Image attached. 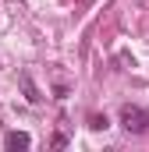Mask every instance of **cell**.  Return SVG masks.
<instances>
[{
    "label": "cell",
    "mask_w": 149,
    "mask_h": 152,
    "mask_svg": "<svg viewBox=\"0 0 149 152\" xmlns=\"http://www.w3.org/2000/svg\"><path fill=\"white\" fill-rule=\"evenodd\" d=\"M18 85H21V92H25V99H29L32 106H36V103H43V92L36 88V81H32V75H25V71H21V75H18Z\"/></svg>",
    "instance_id": "cell-2"
},
{
    "label": "cell",
    "mask_w": 149,
    "mask_h": 152,
    "mask_svg": "<svg viewBox=\"0 0 149 152\" xmlns=\"http://www.w3.org/2000/svg\"><path fill=\"white\" fill-rule=\"evenodd\" d=\"M50 145H53V149H64V145H68V134H64V131H57V134H53V142H50Z\"/></svg>",
    "instance_id": "cell-5"
},
{
    "label": "cell",
    "mask_w": 149,
    "mask_h": 152,
    "mask_svg": "<svg viewBox=\"0 0 149 152\" xmlns=\"http://www.w3.org/2000/svg\"><path fill=\"white\" fill-rule=\"evenodd\" d=\"M121 124L128 134H149V110L142 106H121Z\"/></svg>",
    "instance_id": "cell-1"
},
{
    "label": "cell",
    "mask_w": 149,
    "mask_h": 152,
    "mask_svg": "<svg viewBox=\"0 0 149 152\" xmlns=\"http://www.w3.org/2000/svg\"><path fill=\"white\" fill-rule=\"evenodd\" d=\"M89 127H92V131H107V127H110L107 113H103V117H100V113H92V117H89Z\"/></svg>",
    "instance_id": "cell-4"
},
{
    "label": "cell",
    "mask_w": 149,
    "mask_h": 152,
    "mask_svg": "<svg viewBox=\"0 0 149 152\" xmlns=\"http://www.w3.org/2000/svg\"><path fill=\"white\" fill-rule=\"evenodd\" d=\"M4 145H7L11 152H18V149H29V145H32V138H29L25 131H7V138H4Z\"/></svg>",
    "instance_id": "cell-3"
}]
</instances>
